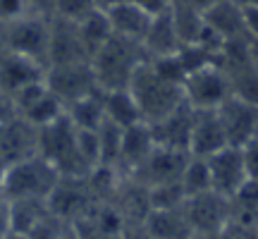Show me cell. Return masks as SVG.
<instances>
[{
  "instance_id": "cell-1",
  "label": "cell",
  "mask_w": 258,
  "mask_h": 239,
  "mask_svg": "<svg viewBox=\"0 0 258 239\" xmlns=\"http://www.w3.org/2000/svg\"><path fill=\"white\" fill-rule=\"evenodd\" d=\"M144 60L146 53L139 41H129L124 36L112 34L91 57V70L96 74L98 89L103 91L129 89L132 74Z\"/></svg>"
},
{
  "instance_id": "cell-2",
  "label": "cell",
  "mask_w": 258,
  "mask_h": 239,
  "mask_svg": "<svg viewBox=\"0 0 258 239\" xmlns=\"http://www.w3.org/2000/svg\"><path fill=\"white\" fill-rule=\"evenodd\" d=\"M129 91L137 101L144 122H148V125L163 119L165 115L175 110L177 105L184 103L182 84H175L165 77H160L148 60H144L134 70L132 82H129Z\"/></svg>"
},
{
  "instance_id": "cell-3",
  "label": "cell",
  "mask_w": 258,
  "mask_h": 239,
  "mask_svg": "<svg viewBox=\"0 0 258 239\" xmlns=\"http://www.w3.org/2000/svg\"><path fill=\"white\" fill-rule=\"evenodd\" d=\"M38 156H43L62 177H86L89 167L77 151V127L62 115L38 129Z\"/></svg>"
},
{
  "instance_id": "cell-4",
  "label": "cell",
  "mask_w": 258,
  "mask_h": 239,
  "mask_svg": "<svg viewBox=\"0 0 258 239\" xmlns=\"http://www.w3.org/2000/svg\"><path fill=\"white\" fill-rule=\"evenodd\" d=\"M60 177L62 175L43 156H31L27 160H19L15 165H8V172L3 180V199L5 201H17V199L48 201V196L53 194Z\"/></svg>"
},
{
  "instance_id": "cell-5",
  "label": "cell",
  "mask_w": 258,
  "mask_h": 239,
  "mask_svg": "<svg viewBox=\"0 0 258 239\" xmlns=\"http://www.w3.org/2000/svg\"><path fill=\"white\" fill-rule=\"evenodd\" d=\"M3 27V46L29 55L48 67V43H50V17L24 15V17L0 24Z\"/></svg>"
},
{
  "instance_id": "cell-6",
  "label": "cell",
  "mask_w": 258,
  "mask_h": 239,
  "mask_svg": "<svg viewBox=\"0 0 258 239\" xmlns=\"http://www.w3.org/2000/svg\"><path fill=\"white\" fill-rule=\"evenodd\" d=\"M184 101L196 110H215L232 96L230 79L220 63L203 65L184 77Z\"/></svg>"
},
{
  "instance_id": "cell-7",
  "label": "cell",
  "mask_w": 258,
  "mask_h": 239,
  "mask_svg": "<svg viewBox=\"0 0 258 239\" xmlns=\"http://www.w3.org/2000/svg\"><path fill=\"white\" fill-rule=\"evenodd\" d=\"M184 213L189 225H191V230L203 232V234H220L222 227L232 218L230 199L218 192H213V189L186 196Z\"/></svg>"
},
{
  "instance_id": "cell-8",
  "label": "cell",
  "mask_w": 258,
  "mask_h": 239,
  "mask_svg": "<svg viewBox=\"0 0 258 239\" xmlns=\"http://www.w3.org/2000/svg\"><path fill=\"white\" fill-rule=\"evenodd\" d=\"M46 84L64 105L98 91V82H96V74L91 70V63L53 65L46 70Z\"/></svg>"
},
{
  "instance_id": "cell-9",
  "label": "cell",
  "mask_w": 258,
  "mask_h": 239,
  "mask_svg": "<svg viewBox=\"0 0 258 239\" xmlns=\"http://www.w3.org/2000/svg\"><path fill=\"white\" fill-rule=\"evenodd\" d=\"M189 156H191L189 151L156 146L153 151H151V156H148L129 177H134V180H137L139 184H144L146 189H151V187H160V184L179 182Z\"/></svg>"
},
{
  "instance_id": "cell-10",
  "label": "cell",
  "mask_w": 258,
  "mask_h": 239,
  "mask_svg": "<svg viewBox=\"0 0 258 239\" xmlns=\"http://www.w3.org/2000/svg\"><path fill=\"white\" fill-rule=\"evenodd\" d=\"M208 167H211V182L213 192L222 196H234L241 189V184L249 180L244 151L239 146H225L218 153L208 156Z\"/></svg>"
},
{
  "instance_id": "cell-11",
  "label": "cell",
  "mask_w": 258,
  "mask_h": 239,
  "mask_svg": "<svg viewBox=\"0 0 258 239\" xmlns=\"http://www.w3.org/2000/svg\"><path fill=\"white\" fill-rule=\"evenodd\" d=\"M222 127L230 146H244L258 134V103H251L239 96H230L218 108Z\"/></svg>"
},
{
  "instance_id": "cell-12",
  "label": "cell",
  "mask_w": 258,
  "mask_h": 239,
  "mask_svg": "<svg viewBox=\"0 0 258 239\" xmlns=\"http://www.w3.org/2000/svg\"><path fill=\"white\" fill-rule=\"evenodd\" d=\"M31 156H38V127L29 125L19 115L3 122L0 125V160L5 165H15Z\"/></svg>"
},
{
  "instance_id": "cell-13",
  "label": "cell",
  "mask_w": 258,
  "mask_h": 239,
  "mask_svg": "<svg viewBox=\"0 0 258 239\" xmlns=\"http://www.w3.org/2000/svg\"><path fill=\"white\" fill-rule=\"evenodd\" d=\"M72 63H91L84 43L79 38L77 22L53 15L50 17V43H48V67L53 65H72Z\"/></svg>"
},
{
  "instance_id": "cell-14",
  "label": "cell",
  "mask_w": 258,
  "mask_h": 239,
  "mask_svg": "<svg viewBox=\"0 0 258 239\" xmlns=\"http://www.w3.org/2000/svg\"><path fill=\"white\" fill-rule=\"evenodd\" d=\"M91 206L93 199L86 187V177H60L53 194L48 196V208L64 222L77 220Z\"/></svg>"
},
{
  "instance_id": "cell-15",
  "label": "cell",
  "mask_w": 258,
  "mask_h": 239,
  "mask_svg": "<svg viewBox=\"0 0 258 239\" xmlns=\"http://www.w3.org/2000/svg\"><path fill=\"white\" fill-rule=\"evenodd\" d=\"M46 65H41L34 57L3 48L0 50V91L12 98L22 86L38 82V79H46Z\"/></svg>"
},
{
  "instance_id": "cell-16",
  "label": "cell",
  "mask_w": 258,
  "mask_h": 239,
  "mask_svg": "<svg viewBox=\"0 0 258 239\" xmlns=\"http://www.w3.org/2000/svg\"><path fill=\"white\" fill-rule=\"evenodd\" d=\"M105 15L108 22L112 27V34L124 36L129 41H144L148 27H151V19L153 12H148L139 0H110L105 3Z\"/></svg>"
},
{
  "instance_id": "cell-17",
  "label": "cell",
  "mask_w": 258,
  "mask_h": 239,
  "mask_svg": "<svg viewBox=\"0 0 258 239\" xmlns=\"http://www.w3.org/2000/svg\"><path fill=\"white\" fill-rule=\"evenodd\" d=\"M194 112H196V108H191V105L184 101L182 105H177L170 115H165L163 119L153 122V125H151V132H153V139H156V146L189 151Z\"/></svg>"
},
{
  "instance_id": "cell-18",
  "label": "cell",
  "mask_w": 258,
  "mask_h": 239,
  "mask_svg": "<svg viewBox=\"0 0 258 239\" xmlns=\"http://www.w3.org/2000/svg\"><path fill=\"white\" fill-rule=\"evenodd\" d=\"M225 146H230V141H227V134H225L220 115H218V108H215V110H196L194 112L189 153H191V156L208 158Z\"/></svg>"
},
{
  "instance_id": "cell-19",
  "label": "cell",
  "mask_w": 258,
  "mask_h": 239,
  "mask_svg": "<svg viewBox=\"0 0 258 239\" xmlns=\"http://www.w3.org/2000/svg\"><path fill=\"white\" fill-rule=\"evenodd\" d=\"M153 148H156V139H153V132H151V125H148V122H137V125H132V127H124L117 170H120L124 177H129L151 156Z\"/></svg>"
},
{
  "instance_id": "cell-20",
  "label": "cell",
  "mask_w": 258,
  "mask_h": 239,
  "mask_svg": "<svg viewBox=\"0 0 258 239\" xmlns=\"http://www.w3.org/2000/svg\"><path fill=\"white\" fill-rule=\"evenodd\" d=\"M141 48H144V53H146V60L179 53L182 41H179V36H177L175 19H172L170 8L153 15L151 27H148L146 36H144V41H141Z\"/></svg>"
},
{
  "instance_id": "cell-21",
  "label": "cell",
  "mask_w": 258,
  "mask_h": 239,
  "mask_svg": "<svg viewBox=\"0 0 258 239\" xmlns=\"http://www.w3.org/2000/svg\"><path fill=\"white\" fill-rule=\"evenodd\" d=\"M203 22L206 27L211 29L213 34L230 43V41H244L249 38L246 34V27H244V15H241V8L232 0H218L215 5L203 12Z\"/></svg>"
},
{
  "instance_id": "cell-22",
  "label": "cell",
  "mask_w": 258,
  "mask_h": 239,
  "mask_svg": "<svg viewBox=\"0 0 258 239\" xmlns=\"http://www.w3.org/2000/svg\"><path fill=\"white\" fill-rule=\"evenodd\" d=\"M148 234L153 239H189L194 234L191 225L186 220L184 206L179 208H151L146 215Z\"/></svg>"
},
{
  "instance_id": "cell-23",
  "label": "cell",
  "mask_w": 258,
  "mask_h": 239,
  "mask_svg": "<svg viewBox=\"0 0 258 239\" xmlns=\"http://www.w3.org/2000/svg\"><path fill=\"white\" fill-rule=\"evenodd\" d=\"M103 108H105V119H110L120 127H132L137 122H144L141 110L129 89L103 91Z\"/></svg>"
},
{
  "instance_id": "cell-24",
  "label": "cell",
  "mask_w": 258,
  "mask_h": 239,
  "mask_svg": "<svg viewBox=\"0 0 258 239\" xmlns=\"http://www.w3.org/2000/svg\"><path fill=\"white\" fill-rule=\"evenodd\" d=\"M64 115L72 119L74 127L79 129H98L105 119V108H103V89L89 93L84 98H77L70 105H64Z\"/></svg>"
},
{
  "instance_id": "cell-25",
  "label": "cell",
  "mask_w": 258,
  "mask_h": 239,
  "mask_svg": "<svg viewBox=\"0 0 258 239\" xmlns=\"http://www.w3.org/2000/svg\"><path fill=\"white\" fill-rule=\"evenodd\" d=\"M170 12H172L177 36H179V41H182V46H194V43H201L203 31H206L203 12L194 10L191 5H186V3H182V0H172Z\"/></svg>"
},
{
  "instance_id": "cell-26",
  "label": "cell",
  "mask_w": 258,
  "mask_h": 239,
  "mask_svg": "<svg viewBox=\"0 0 258 239\" xmlns=\"http://www.w3.org/2000/svg\"><path fill=\"white\" fill-rule=\"evenodd\" d=\"M10 208V230L19 232V234H27L36 227L41 218L46 215L50 208H48V201L43 199H17V201H8Z\"/></svg>"
},
{
  "instance_id": "cell-27",
  "label": "cell",
  "mask_w": 258,
  "mask_h": 239,
  "mask_svg": "<svg viewBox=\"0 0 258 239\" xmlns=\"http://www.w3.org/2000/svg\"><path fill=\"white\" fill-rule=\"evenodd\" d=\"M77 29H79V38H82L84 50H86L89 60H91L93 53L112 36V27H110L108 15H105L103 8L93 10L91 15H86L82 22H77Z\"/></svg>"
},
{
  "instance_id": "cell-28",
  "label": "cell",
  "mask_w": 258,
  "mask_h": 239,
  "mask_svg": "<svg viewBox=\"0 0 258 239\" xmlns=\"http://www.w3.org/2000/svg\"><path fill=\"white\" fill-rule=\"evenodd\" d=\"M230 220L244 225H258V180H246L234 196H230Z\"/></svg>"
},
{
  "instance_id": "cell-29",
  "label": "cell",
  "mask_w": 258,
  "mask_h": 239,
  "mask_svg": "<svg viewBox=\"0 0 258 239\" xmlns=\"http://www.w3.org/2000/svg\"><path fill=\"white\" fill-rule=\"evenodd\" d=\"M64 115V103L57 98L55 93L48 89L36 103H31L27 110L19 112V117H24L29 125H34V127H46L50 122H55L57 117H62Z\"/></svg>"
},
{
  "instance_id": "cell-30",
  "label": "cell",
  "mask_w": 258,
  "mask_h": 239,
  "mask_svg": "<svg viewBox=\"0 0 258 239\" xmlns=\"http://www.w3.org/2000/svg\"><path fill=\"white\" fill-rule=\"evenodd\" d=\"M182 189H184L186 196H194V194H201L213 189L211 182V167H208V158L201 156H189L186 160V167L182 172Z\"/></svg>"
},
{
  "instance_id": "cell-31",
  "label": "cell",
  "mask_w": 258,
  "mask_h": 239,
  "mask_svg": "<svg viewBox=\"0 0 258 239\" xmlns=\"http://www.w3.org/2000/svg\"><path fill=\"white\" fill-rule=\"evenodd\" d=\"M98 132V141H101V165L117 167L120 163V148H122V132L124 127L115 125L110 119H103Z\"/></svg>"
},
{
  "instance_id": "cell-32",
  "label": "cell",
  "mask_w": 258,
  "mask_h": 239,
  "mask_svg": "<svg viewBox=\"0 0 258 239\" xmlns=\"http://www.w3.org/2000/svg\"><path fill=\"white\" fill-rule=\"evenodd\" d=\"M184 201L186 194L182 189V182L160 184V187L148 189V206L151 208H179V206H184Z\"/></svg>"
},
{
  "instance_id": "cell-33",
  "label": "cell",
  "mask_w": 258,
  "mask_h": 239,
  "mask_svg": "<svg viewBox=\"0 0 258 239\" xmlns=\"http://www.w3.org/2000/svg\"><path fill=\"white\" fill-rule=\"evenodd\" d=\"M77 151L86 167L101 165V141H98V132L96 129H79L77 127Z\"/></svg>"
},
{
  "instance_id": "cell-34",
  "label": "cell",
  "mask_w": 258,
  "mask_h": 239,
  "mask_svg": "<svg viewBox=\"0 0 258 239\" xmlns=\"http://www.w3.org/2000/svg\"><path fill=\"white\" fill-rule=\"evenodd\" d=\"M46 91H48L46 79H38V82H31V84H27V86H22V89L12 96V103H15V108H17V115L22 110H27L31 103H36Z\"/></svg>"
},
{
  "instance_id": "cell-35",
  "label": "cell",
  "mask_w": 258,
  "mask_h": 239,
  "mask_svg": "<svg viewBox=\"0 0 258 239\" xmlns=\"http://www.w3.org/2000/svg\"><path fill=\"white\" fill-rule=\"evenodd\" d=\"M220 239H258V225H244V222L230 220L222 227Z\"/></svg>"
},
{
  "instance_id": "cell-36",
  "label": "cell",
  "mask_w": 258,
  "mask_h": 239,
  "mask_svg": "<svg viewBox=\"0 0 258 239\" xmlns=\"http://www.w3.org/2000/svg\"><path fill=\"white\" fill-rule=\"evenodd\" d=\"M24 15H29L27 0H0V24L15 22Z\"/></svg>"
},
{
  "instance_id": "cell-37",
  "label": "cell",
  "mask_w": 258,
  "mask_h": 239,
  "mask_svg": "<svg viewBox=\"0 0 258 239\" xmlns=\"http://www.w3.org/2000/svg\"><path fill=\"white\" fill-rule=\"evenodd\" d=\"M241 151H244V160H246L249 177L251 180H258V134L251 139L249 144H244Z\"/></svg>"
},
{
  "instance_id": "cell-38",
  "label": "cell",
  "mask_w": 258,
  "mask_h": 239,
  "mask_svg": "<svg viewBox=\"0 0 258 239\" xmlns=\"http://www.w3.org/2000/svg\"><path fill=\"white\" fill-rule=\"evenodd\" d=\"M29 15H41V17H53L57 8V0H27Z\"/></svg>"
},
{
  "instance_id": "cell-39",
  "label": "cell",
  "mask_w": 258,
  "mask_h": 239,
  "mask_svg": "<svg viewBox=\"0 0 258 239\" xmlns=\"http://www.w3.org/2000/svg\"><path fill=\"white\" fill-rule=\"evenodd\" d=\"M241 15H244V27H246L249 38L258 36V5H253V8H241Z\"/></svg>"
},
{
  "instance_id": "cell-40",
  "label": "cell",
  "mask_w": 258,
  "mask_h": 239,
  "mask_svg": "<svg viewBox=\"0 0 258 239\" xmlns=\"http://www.w3.org/2000/svg\"><path fill=\"white\" fill-rule=\"evenodd\" d=\"M15 115H17V108H15L12 98H10L8 93L0 91V125H3V122H8V119H12Z\"/></svg>"
},
{
  "instance_id": "cell-41",
  "label": "cell",
  "mask_w": 258,
  "mask_h": 239,
  "mask_svg": "<svg viewBox=\"0 0 258 239\" xmlns=\"http://www.w3.org/2000/svg\"><path fill=\"white\" fill-rule=\"evenodd\" d=\"M182 3L191 5V8H194V10H199V12H206V10L211 8V5H215L218 0H182Z\"/></svg>"
},
{
  "instance_id": "cell-42",
  "label": "cell",
  "mask_w": 258,
  "mask_h": 239,
  "mask_svg": "<svg viewBox=\"0 0 258 239\" xmlns=\"http://www.w3.org/2000/svg\"><path fill=\"white\" fill-rule=\"evenodd\" d=\"M249 55L253 63H258V36L249 38Z\"/></svg>"
},
{
  "instance_id": "cell-43",
  "label": "cell",
  "mask_w": 258,
  "mask_h": 239,
  "mask_svg": "<svg viewBox=\"0 0 258 239\" xmlns=\"http://www.w3.org/2000/svg\"><path fill=\"white\" fill-rule=\"evenodd\" d=\"M189 239H220V234H203V232H194Z\"/></svg>"
},
{
  "instance_id": "cell-44",
  "label": "cell",
  "mask_w": 258,
  "mask_h": 239,
  "mask_svg": "<svg viewBox=\"0 0 258 239\" xmlns=\"http://www.w3.org/2000/svg\"><path fill=\"white\" fill-rule=\"evenodd\" d=\"M232 3H237L239 8H253V5H258V0H232Z\"/></svg>"
},
{
  "instance_id": "cell-45",
  "label": "cell",
  "mask_w": 258,
  "mask_h": 239,
  "mask_svg": "<svg viewBox=\"0 0 258 239\" xmlns=\"http://www.w3.org/2000/svg\"><path fill=\"white\" fill-rule=\"evenodd\" d=\"M5 239H29V237H27V234H19V232H12V230H10L8 234H5Z\"/></svg>"
},
{
  "instance_id": "cell-46",
  "label": "cell",
  "mask_w": 258,
  "mask_h": 239,
  "mask_svg": "<svg viewBox=\"0 0 258 239\" xmlns=\"http://www.w3.org/2000/svg\"><path fill=\"white\" fill-rule=\"evenodd\" d=\"M3 48L5 46H3V27H0V50H3Z\"/></svg>"
},
{
  "instance_id": "cell-47",
  "label": "cell",
  "mask_w": 258,
  "mask_h": 239,
  "mask_svg": "<svg viewBox=\"0 0 258 239\" xmlns=\"http://www.w3.org/2000/svg\"><path fill=\"white\" fill-rule=\"evenodd\" d=\"M253 65H256V72H258V63H253Z\"/></svg>"
}]
</instances>
